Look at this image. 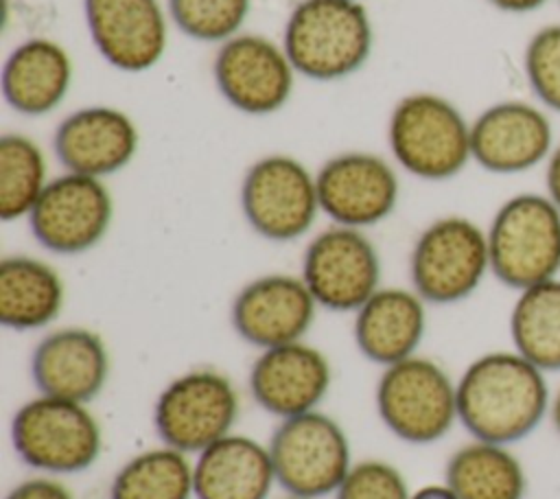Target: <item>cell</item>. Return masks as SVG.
Returning a JSON list of instances; mask_svg holds the SVG:
<instances>
[{"label": "cell", "mask_w": 560, "mask_h": 499, "mask_svg": "<svg viewBox=\"0 0 560 499\" xmlns=\"http://www.w3.org/2000/svg\"><path fill=\"white\" fill-rule=\"evenodd\" d=\"M547 372L512 350L475 357L457 379V420L475 440L516 444L549 418Z\"/></svg>", "instance_id": "1"}, {"label": "cell", "mask_w": 560, "mask_h": 499, "mask_svg": "<svg viewBox=\"0 0 560 499\" xmlns=\"http://www.w3.org/2000/svg\"><path fill=\"white\" fill-rule=\"evenodd\" d=\"M372 22L357 0H302L291 11L282 48L295 72L313 81H339L370 59Z\"/></svg>", "instance_id": "2"}, {"label": "cell", "mask_w": 560, "mask_h": 499, "mask_svg": "<svg viewBox=\"0 0 560 499\" xmlns=\"http://www.w3.org/2000/svg\"><path fill=\"white\" fill-rule=\"evenodd\" d=\"M490 274L523 291L560 276V208L547 193L508 197L486 228Z\"/></svg>", "instance_id": "3"}, {"label": "cell", "mask_w": 560, "mask_h": 499, "mask_svg": "<svg viewBox=\"0 0 560 499\" xmlns=\"http://www.w3.org/2000/svg\"><path fill=\"white\" fill-rule=\"evenodd\" d=\"M387 144L402 171L427 182L451 179L472 160L470 123L455 103L433 92H416L394 105Z\"/></svg>", "instance_id": "4"}, {"label": "cell", "mask_w": 560, "mask_h": 499, "mask_svg": "<svg viewBox=\"0 0 560 499\" xmlns=\"http://www.w3.org/2000/svg\"><path fill=\"white\" fill-rule=\"evenodd\" d=\"M376 414L398 440L440 442L457 420V381L433 359L413 355L383 368L374 390Z\"/></svg>", "instance_id": "5"}, {"label": "cell", "mask_w": 560, "mask_h": 499, "mask_svg": "<svg viewBox=\"0 0 560 499\" xmlns=\"http://www.w3.org/2000/svg\"><path fill=\"white\" fill-rule=\"evenodd\" d=\"M15 455L46 475L88 471L103 451V431L85 403L37 394L11 418Z\"/></svg>", "instance_id": "6"}, {"label": "cell", "mask_w": 560, "mask_h": 499, "mask_svg": "<svg viewBox=\"0 0 560 499\" xmlns=\"http://www.w3.org/2000/svg\"><path fill=\"white\" fill-rule=\"evenodd\" d=\"M488 274L486 230L468 217L448 214L431 221L411 247V289L427 304H457L470 298Z\"/></svg>", "instance_id": "7"}, {"label": "cell", "mask_w": 560, "mask_h": 499, "mask_svg": "<svg viewBox=\"0 0 560 499\" xmlns=\"http://www.w3.org/2000/svg\"><path fill=\"white\" fill-rule=\"evenodd\" d=\"M267 446L276 484L293 497L335 495L354 464L348 433L319 409L282 418Z\"/></svg>", "instance_id": "8"}, {"label": "cell", "mask_w": 560, "mask_h": 499, "mask_svg": "<svg viewBox=\"0 0 560 499\" xmlns=\"http://www.w3.org/2000/svg\"><path fill=\"white\" fill-rule=\"evenodd\" d=\"M238 409V392L228 374L195 368L162 387L153 405V429L162 444L197 455L232 433Z\"/></svg>", "instance_id": "9"}, {"label": "cell", "mask_w": 560, "mask_h": 499, "mask_svg": "<svg viewBox=\"0 0 560 499\" xmlns=\"http://www.w3.org/2000/svg\"><path fill=\"white\" fill-rule=\"evenodd\" d=\"M241 212L258 236L291 243L304 236L322 212L315 175L293 155H262L243 175Z\"/></svg>", "instance_id": "10"}, {"label": "cell", "mask_w": 560, "mask_h": 499, "mask_svg": "<svg viewBox=\"0 0 560 499\" xmlns=\"http://www.w3.org/2000/svg\"><path fill=\"white\" fill-rule=\"evenodd\" d=\"M112 217L114 199L103 179L66 171L46 184L26 219L44 250L77 256L105 239Z\"/></svg>", "instance_id": "11"}, {"label": "cell", "mask_w": 560, "mask_h": 499, "mask_svg": "<svg viewBox=\"0 0 560 499\" xmlns=\"http://www.w3.org/2000/svg\"><path fill=\"white\" fill-rule=\"evenodd\" d=\"M300 276L317 306L354 313L381 289V258L363 230L332 223L306 245Z\"/></svg>", "instance_id": "12"}, {"label": "cell", "mask_w": 560, "mask_h": 499, "mask_svg": "<svg viewBox=\"0 0 560 499\" xmlns=\"http://www.w3.org/2000/svg\"><path fill=\"white\" fill-rule=\"evenodd\" d=\"M212 77L228 105L249 116H267L291 98L295 68L269 37L238 33L219 46Z\"/></svg>", "instance_id": "13"}, {"label": "cell", "mask_w": 560, "mask_h": 499, "mask_svg": "<svg viewBox=\"0 0 560 499\" xmlns=\"http://www.w3.org/2000/svg\"><path fill=\"white\" fill-rule=\"evenodd\" d=\"M553 147V123L538 103L497 101L470 123L472 162L494 175L527 173L545 164Z\"/></svg>", "instance_id": "14"}, {"label": "cell", "mask_w": 560, "mask_h": 499, "mask_svg": "<svg viewBox=\"0 0 560 499\" xmlns=\"http://www.w3.org/2000/svg\"><path fill=\"white\" fill-rule=\"evenodd\" d=\"M322 212L346 228H372L385 221L398 204L400 182L394 166L368 151H346L328 158L315 173Z\"/></svg>", "instance_id": "15"}, {"label": "cell", "mask_w": 560, "mask_h": 499, "mask_svg": "<svg viewBox=\"0 0 560 499\" xmlns=\"http://www.w3.org/2000/svg\"><path fill=\"white\" fill-rule=\"evenodd\" d=\"M315 313L317 302L302 276L265 274L238 289L230 306V324L245 344L267 350L302 341Z\"/></svg>", "instance_id": "16"}, {"label": "cell", "mask_w": 560, "mask_h": 499, "mask_svg": "<svg viewBox=\"0 0 560 499\" xmlns=\"http://www.w3.org/2000/svg\"><path fill=\"white\" fill-rule=\"evenodd\" d=\"M330 383L328 357L304 341L260 350L247 374L254 403L280 420L319 409Z\"/></svg>", "instance_id": "17"}, {"label": "cell", "mask_w": 560, "mask_h": 499, "mask_svg": "<svg viewBox=\"0 0 560 499\" xmlns=\"http://www.w3.org/2000/svg\"><path fill=\"white\" fill-rule=\"evenodd\" d=\"M98 55L120 72L151 70L166 50V18L158 0H83Z\"/></svg>", "instance_id": "18"}, {"label": "cell", "mask_w": 560, "mask_h": 499, "mask_svg": "<svg viewBox=\"0 0 560 499\" xmlns=\"http://www.w3.org/2000/svg\"><path fill=\"white\" fill-rule=\"evenodd\" d=\"M138 144L136 123L112 105H88L68 114L52 136L55 158L68 173L98 179L122 171Z\"/></svg>", "instance_id": "19"}, {"label": "cell", "mask_w": 560, "mask_h": 499, "mask_svg": "<svg viewBox=\"0 0 560 499\" xmlns=\"http://www.w3.org/2000/svg\"><path fill=\"white\" fill-rule=\"evenodd\" d=\"M31 379L39 394L88 405L109 379L107 346L92 328H55L33 348Z\"/></svg>", "instance_id": "20"}, {"label": "cell", "mask_w": 560, "mask_h": 499, "mask_svg": "<svg viewBox=\"0 0 560 499\" xmlns=\"http://www.w3.org/2000/svg\"><path fill=\"white\" fill-rule=\"evenodd\" d=\"M424 333L427 302L413 289L381 287L354 311V344L368 361L383 368L413 357Z\"/></svg>", "instance_id": "21"}, {"label": "cell", "mask_w": 560, "mask_h": 499, "mask_svg": "<svg viewBox=\"0 0 560 499\" xmlns=\"http://www.w3.org/2000/svg\"><path fill=\"white\" fill-rule=\"evenodd\" d=\"M276 484L269 446L228 433L195 455V499H267Z\"/></svg>", "instance_id": "22"}, {"label": "cell", "mask_w": 560, "mask_h": 499, "mask_svg": "<svg viewBox=\"0 0 560 499\" xmlns=\"http://www.w3.org/2000/svg\"><path fill=\"white\" fill-rule=\"evenodd\" d=\"M0 83L11 109L24 116H44L68 96L72 59L55 39L31 37L11 50Z\"/></svg>", "instance_id": "23"}, {"label": "cell", "mask_w": 560, "mask_h": 499, "mask_svg": "<svg viewBox=\"0 0 560 499\" xmlns=\"http://www.w3.org/2000/svg\"><path fill=\"white\" fill-rule=\"evenodd\" d=\"M59 271L42 258L13 254L0 260V324L28 333L52 324L63 306Z\"/></svg>", "instance_id": "24"}, {"label": "cell", "mask_w": 560, "mask_h": 499, "mask_svg": "<svg viewBox=\"0 0 560 499\" xmlns=\"http://www.w3.org/2000/svg\"><path fill=\"white\" fill-rule=\"evenodd\" d=\"M444 481L457 499H525L527 495L521 457L508 444L475 438L448 455Z\"/></svg>", "instance_id": "25"}, {"label": "cell", "mask_w": 560, "mask_h": 499, "mask_svg": "<svg viewBox=\"0 0 560 499\" xmlns=\"http://www.w3.org/2000/svg\"><path fill=\"white\" fill-rule=\"evenodd\" d=\"M512 348L542 372H560V276L516 291L508 320Z\"/></svg>", "instance_id": "26"}, {"label": "cell", "mask_w": 560, "mask_h": 499, "mask_svg": "<svg viewBox=\"0 0 560 499\" xmlns=\"http://www.w3.org/2000/svg\"><path fill=\"white\" fill-rule=\"evenodd\" d=\"M192 464L186 453L160 444L129 457L112 477L109 499H192Z\"/></svg>", "instance_id": "27"}, {"label": "cell", "mask_w": 560, "mask_h": 499, "mask_svg": "<svg viewBox=\"0 0 560 499\" xmlns=\"http://www.w3.org/2000/svg\"><path fill=\"white\" fill-rule=\"evenodd\" d=\"M48 182L42 147L24 134H4L0 138V219L28 217Z\"/></svg>", "instance_id": "28"}, {"label": "cell", "mask_w": 560, "mask_h": 499, "mask_svg": "<svg viewBox=\"0 0 560 499\" xmlns=\"http://www.w3.org/2000/svg\"><path fill=\"white\" fill-rule=\"evenodd\" d=\"M252 0H168L175 26L197 42H228L238 35Z\"/></svg>", "instance_id": "29"}, {"label": "cell", "mask_w": 560, "mask_h": 499, "mask_svg": "<svg viewBox=\"0 0 560 499\" xmlns=\"http://www.w3.org/2000/svg\"><path fill=\"white\" fill-rule=\"evenodd\" d=\"M523 72L538 105L560 114V24H547L527 39Z\"/></svg>", "instance_id": "30"}, {"label": "cell", "mask_w": 560, "mask_h": 499, "mask_svg": "<svg viewBox=\"0 0 560 499\" xmlns=\"http://www.w3.org/2000/svg\"><path fill=\"white\" fill-rule=\"evenodd\" d=\"M409 486L405 475L385 460L354 462L335 499H409Z\"/></svg>", "instance_id": "31"}, {"label": "cell", "mask_w": 560, "mask_h": 499, "mask_svg": "<svg viewBox=\"0 0 560 499\" xmlns=\"http://www.w3.org/2000/svg\"><path fill=\"white\" fill-rule=\"evenodd\" d=\"M4 499H74V495L63 481L50 475H39L15 484Z\"/></svg>", "instance_id": "32"}, {"label": "cell", "mask_w": 560, "mask_h": 499, "mask_svg": "<svg viewBox=\"0 0 560 499\" xmlns=\"http://www.w3.org/2000/svg\"><path fill=\"white\" fill-rule=\"evenodd\" d=\"M545 193L560 208V142H556L549 160L545 162Z\"/></svg>", "instance_id": "33"}, {"label": "cell", "mask_w": 560, "mask_h": 499, "mask_svg": "<svg viewBox=\"0 0 560 499\" xmlns=\"http://www.w3.org/2000/svg\"><path fill=\"white\" fill-rule=\"evenodd\" d=\"M494 9L505 13H529L547 4L549 0H488Z\"/></svg>", "instance_id": "34"}, {"label": "cell", "mask_w": 560, "mask_h": 499, "mask_svg": "<svg viewBox=\"0 0 560 499\" xmlns=\"http://www.w3.org/2000/svg\"><path fill=\"white\" fill-rule=\"evenodd\" d=\"M409 499H457V495L444 481V484H424L418 490H413Z\"/></svg>", "instance_id": "35"}, {"label": "cell", "mask_w": 560, "mask_h": 499, "mask_svg": "<svg viewBox=\"0 0 560 499\" xmlns=\"http://www.w3.org/2000/svg\"><path fill=\"white\" fill-rule=\"evenodd\" d=\"M549 420L553 431L560 436V387L551 396V407H549Z\"/></svg>", "instance_id": "36"}, {"label": "cell", "mask_w": 560, "mask_h": 499, "mask_svg": "<svg viewBox=\"0 0 560 499\" xmlns=\"http://www.w3.org/2000/svg\"><path fill=\"white\" fill-rule=\"evenodd\" d=\"M282 499H304V497H293V495H287V497H282Z\"/></svg>", "instance_id": "37"}]
</instances>
